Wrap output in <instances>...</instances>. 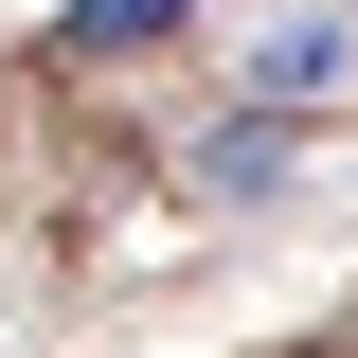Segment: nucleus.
<instances>
[{"label": "nucleus", "mask_w": 358, "mask_h": 358, "mask_svg": "<svg viewBox=\"0 0 358 358\" xmlns=\"http://www.w3.org/2000/svg\"><path fill=\"white\" fill-rule=\"evenodd\" d=\"M341 54H358L341 18H287V36H268V72H251V90H268V108H305V90H341Z\"/></svg>", "instance_id": "nucleus-1"}, {"label": "nucleus", "mask_w": 358, "mask_h": 358, "mask_svg": "<svg viewBox=\"0 0 358 358\" xmlns=\"http://www.w3.org/2000/svg\"><path fill=\"white\" fill-rule=\"evenodd\" d=\"M179 0H72V54H126V36H162Z\"/></svg>", "instance_id": "nucleus-2"}]
</instances>
